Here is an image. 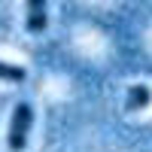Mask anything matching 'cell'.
<instances>
[{"mask_svg": "<svg viewBox=\"0 0 152 152\" xmlns=\"http://www.w3.org/2000/svg\"><path fill=\"white\" fill-rule=\"evenodd\" d=\"M31 128H34V107L31 104H21L12 113V125H9V137H6V146L12 152H24L28 149V137H31Z\"/></svg>", "mask_w": 152, "mask_h": 152, "instance_id": "6da1fadb", "label": "cell"}, {"mask_svg": "<svg viewBox=\"0 0 152 152\" xmlns=\"http://www.w3.org/2000/svg\"><path fill=\"white\" fill-rule=\"evenodd\" d=\"M31 34H43L49 28V9H46V0H28V18H24Z\"/></svg>", "mask_w": 152, "mask_h": 152, "instance_id": "7a4b0ae2", "label": "cell"}, {"mask_svg": "<svg viewBox=\"0 0 152 152\" xmlns=\"http://www.w3.org/2000/svg\"><path fill=\"white\" fill-rule=\"evenodd\" d=\"M152 104V91L149 85H131L128 94H125V110L128 113H137V110H146Z\"/></svg>", "mask_w": 152, "mask_h": 152, "instance_id": "3957f363", "label": "cell"}, {"mask_svg": "<svg viewBox=\"0 0 152 152\" xmlns=\"http://www.w3.org/2000/svg\"><path fill=\"white\" fill-rule=\"evenodd\" d=\"M0 79H6V82H24V79H28V70L18 67V64H6V61H0Z\"/></svg>", "mask_w": 152, "mask_h": 152, "instance_id": "277c9868", "label": "cell"}]
</instances>
